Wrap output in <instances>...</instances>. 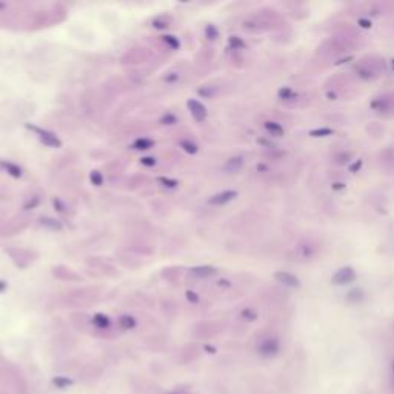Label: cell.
<instances>
[{
  "mask_svg": "<svg viewBox=\"0 0 394 394\" xmlns=\"http://www.w3.org/2000/svg\"><path fill=\"white\" fill-rule=\"evenodd\" d=\"M171 394H177V392H171Z\"/></svg>",
  "mask_w": 394,
  "mask_h": 394,
  "instance_id": "obj_36",
  "label": "cell"
},
{
  "mask_svg": "<svg viewBox=\"0 0 394 394\" xmlns=\"http://www.w3.org/2000/svg\"><path fill=\"white\" fill-rule=\"evenodd\" d=\"M331 134H333L331 128H318V129H311L309 131L311 137H327V136H331Z\"/></svg>",
  "mask_w": 394,
  "mask_h": 394,
  "instance_id": "obj_12",
  "label": "cell"
},
{
  "mask_svg": "<svg viewBox=\"0 0 394 394\" xmlns=\"http://www.w3.org/2000/svg\"><path fill=\"white\" fill-rule=\"evenodd\" d=\"M187 297H188V300H190V302H193V303H197V302H199L197 294H194V293H191V291H188V293H187Z\"/></svg>",
  "mask_w": 394,
  "mask_h": 394,
  "instance_id": "obj_27",
  "label": "cell"
},
{
  "mask_svg": "<svg viewBox=\"0 0 394 394\" xmlns=\"http://www.w3.org/2000/svg\"><path fill=\"white\" fill-rule=\"evenodd\" d=\"M391 66H392V71H394V59L391 60Z\"/></svg>",
  "mask_w": 394,
  "mask_h": 394,
  "instance_id": "obj_35",
  "label": "cell"
},
{
  "mask_svg": "<svg viewBox=\"0 0 394 394\" xmlns=\"http://www.w3.org/2000/svg\"><path fill=\"white\" fill-rule=\"evenodd\" d=\"M93 322L97 328H108L110 327V319L105 316V314H96Z\"/></svg>",
  "mask_w": 394,
  "mask_h": 394,
  "instance_id": "obj_9",
  "label": "cell"
},
{
  "mask_svg": "<svg viewBox=\"0 0 394 394\" xmlns=\"http://www.w3.org/2000/svg\"><path fill=\"white\" fill-rule=\"evenodd\" d=\"M274 279L285 286H291V288H299L300 286V279L297 276L288 273V271H277L274 274Z\"/></svg>",
  "mask_w": 394,
  "mask_h": 394,
  "instance_id": "obj_3",
  "label": "cell"
},
{
  "mask_svg": "<svg viewBox=\"0 0 394 394\" xmlns=\"http://www.w3.org/2000/svg\"><path fill=\"white\" fill-rule=\"evenodd\" d=\"M357 23H359L362 28H371V22H370V20H366V19H359V20H357Z\"/></svg>",
  "mask_w": 394,
  "mask_h": 394,
  "instance_id": "obj_28",
  "label": "cell"
},
{
  "mask_svg": "<svg viewBox=\"0 0 394 394\" xmlns=\"http://www.w3.org/2000/svg\"><path fill=\"white\" fill-rule=\"evenodd\" d=\"M280 350V344L277 339L274 337H270V339H265L260 345H259V353L265 357H271V356H276Z\"/></svg>",
  "mask_w": 394,
  "mask_h": 394,
  "instance_id": "obj_2",
  "label": "cell"
},
{
  "mask_svg": "<svg viewBox=\"0 0 394 394\" xmlns=\"http://www.w3.org/2000/svg\"><path fill=\"white\" fill-rule=\"evenodd\" d=\"M188 107H190V110H191V114L194 116V119L196 120H203L205 117H206V108L200 103V102H197V100H190L188 102Z\"/></svg>",
  "mask_w": 394,
  "mask_h": 394,
  "instance_id": "obj_5",
  "label": "cell"
},
{
  "mask_svg": "<svg viewBox=\"0 0 394 394\" xmlns=\"http://www.w3.org/2000/svg\"><path fill=\"white\" fill-rule=\"evenodd\" d=\"M91 180H93L97 187H99V185H102V176H100L97 171H94V173L91 174Z\"/></svg>",
  "mask_w": 394,
  "mask_h": 394,
  "instance_id": "obj_25",
  "label": "cell"
},
{
  "mask_svg": "<svg viewBox=\"0 0 394 394\" xmlns=\"http://www.w3.org/2000/svg\"><path fill=\"white\" fill-rule=\"evenodd\" d=\"M159 182H161V183H165V187H168V188H176V187H177V182H176V180H170V179H165V177H161Z\"/></svg>",
  "mask_w": 394,
  "mask_h": 394,
  "instance_id": "obj_22",
  "label": "cell"
},
{
  "mask_svg": "<svg viewBox=\"0 0 394 394\" xmlns=\"http://www.w3.org/2000/svg\"><path fill=\"white\" fill-rule=\"evenodd\" d=\"M362 299V291L360 290H354V291H351L350 294H348V300L350 302H357V300H360Z\"/></svg>",
  "mask_w": 394,
  "mask_h": 394,
  "instance_id": "obj_18",
  "label": "cell"
},
{
  "mask_svg": "<svg viewBox=\"0 0 394 394\" xmlns=\"http://www.w3.org/2000/svg\"><path fill=\"white\" fill-rule=\"evenodd\" d=\"M294 94H293V90L291 88H288V87H285V88H282L280 91H279V97L282 99V100H288V99H291Z\"/></svg>",
  "mask_w": 394,
  "mask_h": 394,
  "instance_id": "obj_15",
  "label": "cell"
},
{
  "mask_svg": "<svg viewBox=\"0 0 394 394\" xmlns=\"http://www.w3.org/2000/svg\"><path fill=\"white\" fill-rule=\"evenodd\" d=\"M205 348H206V350H208V353H211V354H214V353H216V350H214V348H211V347H205Z\"/></svg>",
  "mask_w": 394,
  "mask_h": 394,
  "instance_id": "obj_33",
  "label": "cell"
},
{
  "mask_svg": "<svg viewBox=\"0 0 394 394\" xmlns=\"http://www.w3.org/2000/svg\"><path fill=\"white\" fill-rule=\"evenodd\" d=\"M362 165H363V162H362V161H356V162L350 167V171H351V173H357V171L362 168Z\"/></svg>",
  "mask_w": 394,
  "mask_h": 394,
  "instance_id": "obj_24",
  "label": "cell"
},
{
  "mask_svg": "<svg viewBox=\"0 0 394 394\" xmlns=\"http://www.w3.org/2000/svg\"><path fill=\"white\" fill-rule=\"evenodd\" d=\"M391 380H392V386H394V360H392V365H391Z\"/></svg>",
  "mask_w": 394,
  "mask_h": 394,
  "instance_id": "obj_32",
  "label": "cell"
},
{
  "mask_svg": "<svg viewBox=\"0 0 394 394\" xmlns=\"http://www.w3.org/2000/svg\"><path fill=\"white\" fill-rule=\"evenodd\" d=\"M216 273V270L213 267H197L193 270V274L200 276V277H206V276H213Z\"/></svg>",
  "mask_w": 394,
  "mask_h": 394,
  "instance_id": "obj_11",
  "label": "cell"
},
{
  "mask_svg": "<svg viewBox=\"0 0 394 394\" xmlns=\"http://www.w3.org/2000/svg\"><path fill=\"white\" fill-rule=\"evenodd\" d=\"M4 167L10 171V174L11 176H14V177H20V168L19 167H16V165H11V164H4Z\"/></svg>",
  "mask_w": 394,
  "mask_h": 394,
  "instance_id": "obj_16",
  "label": "cell"
},
{
  "mask_svg": "<svg viewBox=\"0 0 394 394\" xmlns=\"http://www.w3.org/2000/svg\"><path fill=\"white\" fill-rule=\"evenodd\" d=\"M165 42H168V43H170V45H171L173 48H177V46H179L177 40H176V39H174L173 36H167V37H165Z\"/></svg>",
  "mask_w": 394,
  "mask_h": 394,
  "instance_id": "obj_26",
  "label": "cell"
},
{
  "mask_svg": "<svg viewBox=\"0 0 394 394\" xmlns=\"http://www.w3.org/2000/svg\"><path fill=\"white\" fill-rule=\"evenodd\" d=\"M229 45H231L232 48H244V46H245V43H244L239 37H231V39H229Z\"/></svg>",
  "mask_w": 394,
  "mask_h": 394,
  "instance_id": "obj_19",
  "label": "cell"
},
{
  "mask_svg": "<svg viewBox=\"0 0 394 394\" xmlns=\"http://www.w3.org/2000/svg\"><path fill=\"white\" fill-rule=\"evenodd\" d=\"M133 146H134L136 149H149V148L152 146V142L148 140V139H139V140L134 142Z\"/></svg>",
  "mask_w": 394,
  "mask_h": 394,
  "instance_id": "obj_14",
  "label": "cell"
},
{
  "mask_svg": "<svg viewBox=\"0 0 394 394\" xmlns=\"http://www.w3.org/2000/svg\"><path fill=\"white\" fill-rule=\"evenodd\" d=\"M242 316L247 319V321H256V318H257V314L253 311V309H250V308H247V309H244L242 311Z\"/></svg>",
  "mask_w": 394,
  "mask_h": 394,
  "instance_id": "obj_17",
  "label": "cell"
},
{
  "mask_svg": "<svg viewBox=\"0 0 394 394\" xmlns=\"http://www.w3.org/2000/svg\"><path fill=\"white\" fill-rule=\"evenodd\" d=\"M265 129H267L271 136H276V137H282V136H283V133H285L283 126H282L280 123L274 122V120H268V122H265Z\"/></svg>",
  "mask_w": 394,
  "mask_h": 394,
  "instance_id": "obj_7",
  "label": "cell"
},
{
  "mask_svg": "<svg viewBox=\"0 0 394 394\" xmlns=\"http://www.w3.org/2000/svg\"><path fill=\"white\" fill-rule=\"evenodd\" d=\"M120 327H122L123 330H131V328H134V327H136L134 318H131V316H123V318H120Z\"/></svg>",
  "mask_w": 394,
  "mask_h": 394,
  "instance_id": "obj_13",
  "label": "cell"
},
{
  "mask_svg": "<svg viewBox=\"0 0 394 394\" xmlns=\"http://www.w3.org/2000/svg\"><path fill=\"white\" fill-rule=\"evenodd\" d=\"M333 190H334V191L345 190V183H342V182H336V183H333Z\"/></svg>",
  "mask_w": 394,
  "mask_h": 394,
  "instance_id": "obj_30",
  "label": "cell"
},
{
  "mask_svg": "<svg viewBox=\"0 0 394 394\" xmlns=\"http://www.w3.org/2000/svg\"><path fill=\"white\" fill-rule=\"evenodd\" d=\"M235 197H238V193H235V191H223V193H219V194L213 196L209 199V203H213V205H223V203L231 202Z\"/></svg>",
  "mask_w": 394,
  "mask_h": 394,
  "instance_id": "obj_4",
  "label": "cell"
},
{
  "mask_svg": "<svg viewBox=\"0 0 394 394\" xmlns=\"http://www.w3.org/2000/svg\"><path fill=\"white\" fill-rule=\"evenodd\" d=\"M242 165H244V159L242 157H231V159L226 162V165H225V170L228 171V173H238L241 168H242Z\"/></svg>",
  "mask_w": 394,
  "mask_h": 394,
  "instance_id": "obj_8",
  "label": "cell"
},
{
  "mask_svg": "<svg viewBox=\"0 0 394 394\" xmlns=\"http://www.w3.org/2000/svg\"><path fill=\"white\" fill-rule=\"evenodd\" d=\"M206 34H208V37H209V39H217V36H219V31H217L214 27H211V25H209V27L206 28Z\"/></svg>",
  "mask_w": 394,
  "mask_h": 394,
  "instance_id": "obj_23",
  "label": "cell"
},
{
  "mask_svg": "<svg viewBox=\"0 0 394 394\" xmlns=\"http://www.w3.org/2000/svg\"><path fill=\"white\" fill-rule=\"evenodd\" d=\"M5 288V283H2V282H0V291H2Z\"/></svg>",
  "mask_w": 394,
  "mask_h": 394,
  "instance_id": "obj_34",
  "label": "cell"
},
{
  "mask_svg": "<svg viewBox=\"0 0 394 394\" xmlns=\"http://www.w3.org/2000/svg\"><path fill=\"white\" fill-rule=\"evenodd\" d=\"M52 383L56 385V388H60V389H63V388H68L69 385H72L74 382H72L71 379H68V377L57 376V377H54V379H52Z\"/></svg>",
  "mask_w": 394,
  "mask_h": 394,
  "instance_id": "obj_10",
  "label": "cell"
},
{
  "mask_svg": "<svg viewBox=\"0 0 394 394\" xmlns=\"http://www.w3.org/2000/svg\"><path fill=\"white\" fill-rule=\"evenodd\" d=\"M33 129L39 133V137H40V140H42L43 143H46V145H49V146H54V148H59V146H60V140H59L54 134H51V133H48V131L37 129V128H33Z\"/></svg>",
  "mask_w": 394,
  "mask_h": 394,
  "instance_id": "obj_6",
  "label": "cell"
},
{
  "mask_svg": "<svg viewBox=\"0 0 394 394\" xmlns=\"http://www.w3.org/2000/svg\"><path fill=\"white\" fill-rule=\"evenodd\" d=\"M142 164H143V165L151 167V165H154V164H155V161H154V159H151V157H145V159H142Z\"/></svg>",
  "mask_w": 394,
  "mask_h": 394,
  "instance_id": "obj_29",
  "label": "cell"
},
{
  "mask_svg": "<svg viewBox=\"0 0 394 394\" xmlns=\"http://www.w3.org/2000/svg\"><path fill=\"white\" fill-rule=\"evenodd\" d=\"M180 145H182V146L185 148V151H188V152H193V154H194V152H197V146H196L194 143H190V142H182Z\"/></svg>",
  "mask_w": 394,
  "mask_h": 394,
  "instance_id": "obj_21",
  "label": "cell"
},
{
  "mask_svg": "<svg viewBox=\"0 0 394 394\" xmlns=\"http://www.w3.org/2000/svg\"><path fill=\"white\" fill-rule=\"evenodd\" d=\"M164 122H171V125H173V123H176V117L174 116H167L164 119Z\"/></svg>",
  "mask_w": 394,
  "mask_h": 394,
  "instance_id": "obj_31",
  "label": "cell"
},
{
  "mask_svg": "<svg viewBox=\"0 0 394 394\" xmlns=\"http://www.w3.org/2000/svg\"><path fill=\"white\" fill-rule=\"evenodd\" d=\"M357 279V274L354 271V268L351 267H344L340 270H337L331 279V282L334 285H348V283H353L354 280Z\"/></svg>",
  "mask_w": 394,
  "mask_h": 394,
  "instance_id": "obj_1",
  "label": "cell"
},
{
  "mask_svg": "<svg viewBox=\"0 0 394 394\" xmlns=\"http://www.w3.org/2000/svg\"><path fill=\"white\" fill-rule=\"evenodd\" d=\"M42 223L49 226V228H52V229H60L62 228L60 223H57V220H51V219H45V220H42Z\"/></svg>",
  "mask_w": 394,
  "mask_h": 394,
  "instance_id": "obj_20",
  "label": "cell"
}]
</instances>
